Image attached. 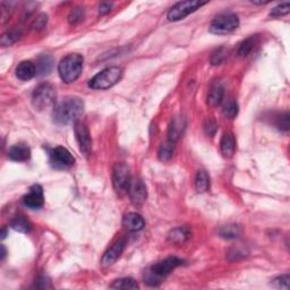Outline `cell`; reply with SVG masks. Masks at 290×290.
Here are the masks:
<instances>
[{"instance_id":"cell-30","label":"cell","mask_w":290,"mask_h":290,"mask_svg":"<svg viewBox=\"0 0 290 290\" xmlns=\"http://www.w3.org/2000/svg\"><path fill=\"white\" fill-rule=\"evenodd\" d=\"M289 12H290V3L288 1H286V2L280 3V5H278L277 7H274V8L271 10L270 16L280 17V16L287 15Z\"/></svg>"},{"instance_id":"cell-13","label":"cell","mask_w":290,"mask_h":290,"mask_svg":"<svg viewBox=\"0 0 290 290\" xmlns=\"http://www.w3.org/2000/svg\"><path fill=\"white\" fill-rule=\"evenodd\" d=\"M124 249H125V241L121 239V241L116 242L102 256V261H101V262H102V266H111V264H114L116 261L121 257L122 252H124Z\"/></svg>"},{"instance_id":"cell-23","label":"cell","mask_w":290,"mask_h":290,"mask_svg":"<svg viewBox=\"0 0 290 290\" xmlns=\"http://www.w3.org/2000/svg\"><path fill=\"white\" fill-rule=\"evenodd\" d=\"M173 150H175V143L173 142H170V141H168V142L161 144L160 147H159V151H158L159 160L162 161V162L169 161L172 157Z\"/></svg>"},{"instance_id":"cell-9","label":"cell","mask_w":290,"mask_h":290,"mask_svg":"<svg viewBox=\"0 0 290 290\" xmlns=\"http://www.w3.org/2000/svg\"><path fill=\"white\" fill-rule=\"evenodd\" d=\"M74 132L75 137L77 141L79 150L85 157L91 153V148H92V140H91V135L89 132V128L86 127L84 122L82 121H76L74 124Z\"/></svg>"},{"instance_id":"cell-38","label":"cell","mask_w":290,"mask_h":290,"mask_svg":"<svg viewBox=\"0 0 290 290\" xmlns=\"http://www.w3.org/2000/svg\"><path fill=\"white\" fill-rule=\"evenodd\" d=\"M111 7H112V3H108V2L101 3L100 7H99V14H101V15H104V14L109 13L110 12Z\"/></svg>"},{"instance_id":"cell-19","label":"cell","mask_w":290,"mask_h":290,"mask_svg":"<svg viewBox=\"0 0 290 290\" xmlns=\"http://www.w3.org/2000/svg\"><path fill=\"white\" fill-rule=\"evenodd\" d=\"M224 96V89L221 83H215L210 89L209 96H208V102L210 106L212 107H217L222 102Z\"/></svg>"},{"instance_id":"cell-29","label":"cell","mask_w":290,"mask_h":290,"mask_svg":"<svg viewBox=\"0 0 290 290\" xmlns=\"http://www.w3.org/2000/svg\"><path fill=\"white\" fill-rule=\"evenodd\" d=\"M21 33L16 30H12V31H7L5 34H2L1 36V45L3 47L6 46H12L13 43H15L18 39H20Z\"/></svg>"},{"instance_id":"cell-40","label":"cell","mask_w":290,"mask_h":290,"mask_svg":"<svg viewBox=\"0 0 290 290\" xmlns=\"http://www.w3.org/2000/svg\"><path fill=\"white\" fill-rule=\"evenodd\" d=\"M6 235H7V230H6V227H3V229H2V233H1V238H5V237H6Z\"/></svg>"},{"instance_id":"cell-39","label":"cell","mask_w":290,"mask_h":290,"mask_svg":"<svg viewBox=\"0 0 290 290\" xmlns=\"http://www.w3.org/2000/svg\"><path fill=\"white\" fill-rule=\"evenodd\" d=\"M1 260H3L5 259V256H6V248H5V246L3 245H1Z\"/></svg>"},{"instance_id":"cell-10","label":"cell","mask_w":290,"mask_h":290,"mask_svg":"<svg viewBox=\"0 0 290 290\" xmlns=\"http://www.w3.org/2000/svg\"><path fill=\"white\" fill-rule=\"evenodd\" d=\"M50 158H51V163L56 168H70L75 163V158L64 146L54 147L50 153Z\"/></svg>"},{"instance_id":"cell-18","label":"cell","mask_w":290,"mask_h":290,"mask_svg":"<svg viewBox=\"0 0 290 290\" xmlns=\"http://www.w3.org/2000/svg\"><path fill=\"white\" fill-rule=\"evenodd\" d=\"M221 153L223 154L224 158H231L235 153L236 150V141L235 137L231 133H226L222 136L220 142Z\"/></svg>"},{"instance_id":"cell-20","label":"cell","mask_w":290,"mask_h":290,"mask_svg":"<svg viewBox=\"0 0 290 290\" xmlns=\"http://www.w3.org/2000/svg\"><path fill=\"white\" fill-rule=\"evenodd\" d=\"M190 237H191V231L187 227L175 228V229H172L168 235L169 242H171L173 244H177V245L184 244V242H186Z\"/></svg>"},{"instance_id":"cell-4","label":"cell","mask_w":290,"mask_h":290,"mask_svg":"<svg viewBox=\"0 0 290 290\" xmlns=\"http://www.w3.org/2000/svg\"><path fill=\"white\" fill-rule=\"evenodd\" d=\"M122 70L121 67H108L101 71L89 82V86L93 90H108L117 84L121 79Z\"/></svg>"},{"instance_id":"cell-16","label":"cell","mask_w":290,"mask_h":290,"mask_svg":"<svg viewBox=\"0 0 290 290\" xmlns=\"http://www.w3.org/2000/svg\"><path fill=\"white\" fill-rule=\"evenodd\" d=\"M36 75V67L32 61L25 60L16 67V76L21 81H30Z\"/></svg>"},{"instance_id":"cell-36","label":"cell","mask_w":290,"mask_h":290,"mask_svg":"<svg viewBox=\"0 0 290 290\" xmlns=\"http://www.w3.org/2000/svg\"><path fill=\"white\" fill-rule=\"evenodd\" d=\"M83 18V10L81 8H75L72 10L70 15V22L71 23H77L78 21H81Z\"/></svg>"},{"instance_id":"cell-14","label":"cell","mask_w":290,"mask_h":290,"mask_svg":"<svg viewBox=\"0 0 290 290\" xmlns=\"http://www.w3.org/2000/svg\"><path fill=\"white\" fill-rule=\"evenodd\" d=\"M186 129V119L184 117H175L170 122L169 129H168V137L170 142L176 143Z\"/></svg>"},{"instance_id":"cell-26","label":"cell","mask_w":290,"mask_h":290,"mask_svg":"<svg viewBox=\"0 0 290 290\" xmlns=\"http://www.w3.org/2000/svg\"><path fill=\"white\" fill-rule=\"evenodd\" d=\"M110 287L114 289H139L140 286L132 278H121L115 280Z\"/></svg>"},{"instance_id":"cell-8","label":"cell","mask_w":290,"mask_h":290,"mask_svg":"<svg viewBox=\"0 0 290 290\" xmlns=\"http://www.w3.org/2000/svg\"><path fill=\"white\" fill-rule=\"evenodd\" d=\"M132 176H130L129 168L125 163H116L114 172H112V185L116 192L118 193H125L128 191Z\"/></svg>"},{"instance_id":"cell-24","label":"cell","mask_w":290,"mask_h":290,"mask_svg":"<svg viewBox=\"0 0 290 290\" xmlns=\"http://www.w3.org/2000/svg\"><path fill=\"white\" fill-rule=\"evenodd\" d=\"M242 233L241 227L237 226V224H227V226H223L220 228L219 235L222 238L226 239H234L237 238Z\"/></svg>"},{"instance_id":"cell-17","label":"cell","mask_w":290,"mask_h":290,"mask_svg":"<svg viewBox=\"0 0 290 290\" xmlns=\"http://www.w3.org/2000/svg\"><path fill=\"white\" fill-rule=\"evenodd\" d=\"M8 157L13 161L23 162L27 161L31 158V150L26 144H16L13 147H10L8 152Z\"/></svg>"},{"instance_id":"cell-2","label":"cell","mask_w":290,"mask_h":290,"mask_svg":"<svg viewBox=\"0 0 290 290\" xmlns=\"http://www.w3.org/2000/svg\"><path fill=\"white\" fill-rule=\"evenodd\" d=\"M83 63L84 59L79 53H70L64 57L58 66V72L63 82L66 84L75 82L82 74Z\"/></svg>"},{"instance_id":"cell-25","label":"cell","mask_w":290,"mask_h":290,"mask_svg":"<svg viewBox=\"0 0 290 290\" xmlns=\"http://www.w3.org/2000/svg\"><path fill=\"white\" fill-rule=\"evenodd\" d=\"M256 43H257V35L249 36L248 39H246L245 41L242 43L241 47H239V49H238L239 56H242V57L248 56V54L253 51V49L255 48Z\"/></svg>"},{"instance_id":"cell-27","label":"cell","mask_w":290,"mask_h":290,"mask_svg":"<svg viewBox=\"0 0 290 290\" xmlns=\"http://www.w3.org/2000/svg\"><path fill=\"white\" fill-rule=\"evenodd\" d=\"M10 226H12V228L14 230L18 231V233H28L31 229V224L28 221L25 219L24 217H17L15 218L12 221V223H10Z\"/></svg>"},{"instance_id":"cell-21","label":"cell","mask_w":290,"mask_h":290,"mask_svg":"<svg viewBox=\"0 0 290 290\" xmlns=\"http://www.w3.org/2000/svg\"><path fill=\"white\" fill-rule=\"evenodd\" d=\"M53 67V58L50 54H43L38 59L36 64V74L40 76L48 75L52 71Z\"/></svg>"},{"instance_id":"cell-22","label":"cell","mask_w":290,"mask_h":290,"mask_svg":"<svg viewBox=\"0 0 290 290\" xmlns=\"http://www.w3.org/2000/svg\"><path fill=\"white\" fill-rule=\"evenodd\" d=\"M210 188V177L204 170H199L195 177V190L198 193H204Z\"/></svg>"},{"instance_id":"cell-11","label":"cell","mask_w":290,"mask_h":290,"mask_svg":"<svg viewBox=\"0 0 290 290\" xmlns=\"http://www.w3.org/2000/svg\"><path fill=\"white\" fill-rule=\"evenodd\" d=\"M127 192H128L129 198L134 205H141L146 201V197H147L146 186H145L143 181L139 178L130 180L128 191Z\"/></svg>"},{"instance_id":"cell-34","label":"cell","mask_w":290,"mask_h":290,"mask_svg":"<svg viewBox=\"0 0 290 290\" xmlns=\"http://www.w3.org/2000/svg\"><path fill=\"white\" fill-rule=\"evenodd\" d=\"M224 57H226V53H224V49L223 48L217 49L216 52L213 53L212 57H211L212 65H220L223 61Z\"/></svg>"},{"instance_id":"cell-7","label":"cell","mask_w":290,"mask_h":290,"mask_svg":"<svg viewBox=\"0 0 290 290\" xmlns=\"http://www.w3.org/2000/svg\"><path fill=\"white\" fill-rule=\"evenodd\" d=\"M206 2L198 1V0H188V1H180L176 3L175 6H172V8L168 12L169 21L177 22L180 20H184L185 17L190 15V14L194 13L195 10H197L199 7L204 6Z\"/></svg>"},{"instance_id":"cell-35","label":"cell","mask_w":290,"mask_h":290,"mask_svg":"<svg viewBox=\"0 0 290 290\" xmlns=\"http://www.w3.org/2000/svg\"><path fill=\"white\" fill-rule=\"evenodd\" d=\"M204 130H205L206 135H209V136L215 135V134L217 133V130H218V125L216 124V121H212V119H209V121H206L205 125H204Z\"/></svg>"},{"instance_id":"cell-15","label":"cell","mask_w":290,"mask_h":290,"mask_svg":"<svg viewBox=\"0 0 290 290\" xmlns=\"http://www.w3.org/2000/svg\"><path fill=\"white\" fill-rule=\"evenodd\" d=\"M122 223H124L126 229L129 231H140L142 230L145 226V221L143 219V217L135 212L127 213L124 217Z\"/></svg>"},{"instance_id":"cell-1","label":"cell","mask_w":290,"mask_h":290,"mask_svg":"<svg viewBox=\"0 0 290 290\" xmlns=\"http://www.w3.org/2000/svg\"><path fill=\"white\" fill-rule=\"evenodd\" d=\"M84 111V103L77 97H68L58 102L53 109V121L59 125L78 121Z\"/></svg>"},{"instance_id":"cell-12","label":"cell","mask_w":290,"mask_h":290,"mask_svg":"<svg viewBox=\"0 0 290 290\" xmlns=\"http://www.w3.org/2000/svg\"><path fill=\"white\" fill-rule=\"evenodd\" d=\"M23 203L25 206L30 209H40L45 204V196H43V190L40 185H33L28 191V193L23 197Z\"/></svg>"},{"instance_id":"cell-28","label":"cell","mask_w":290,"mask_h":290,"mask_svg":"<svg viewBox=\"0 0 290 290\" xmlns=\"http://www.w3.org/2000/svg\"><path fill=\"white\" fill-rule=\"evenodd\" d=\"M222 111H223V115L226 116V117L235 118L238 114V104H237V102H236V101L233 100V99L228 100L227 102L224 103Z\"/></svg>"},{"instance_id":"cell-33","label":"cell","mask_w":290,"mask_h":290,"mask_svg":"<svg viewBox=\"0 0 290 290\" xmlns=\"http://www.w3.org/2000/svg\"><path fill=\"white\" fill-rule=\"evenodd\" d=\"M46 25H47V15L46 14H41V15H39L34 20L33 24H32V28L36 31H40L42 30Z\"/></svg>"},{"instance_id":"cell-31","label":"cell","mask_w":290,"mask_h":290,"mask_svg":"<svg viewBox=\"0 0 290 290\" xmlns=\"http://www.w3.org/2000/svg\"><path fill=\"white\" fill-rule=\"evenodd\" d=\"M275 125L280 130H285L287 132L289 129V114L288 112H285V114L279 115L277 119H275Z\"/></svg>"},{"instance_id":"cell-32","label":"cell","mask_w":290,"mask_h":290,"mask_svg":"<svg viewBox=\"0 0 290 290\" xmlns=\"http://www.w3.org/2000/svg\"><path fill=\"white\" fill-rule=\"evenodd\" d=\"M274 287L281 288V289H288L289 288V274H284L280 275V277L275 278L273 281H272Z\"/></svg>"},{"instance_id":"cell-5","label":"cell","mask_w":290,"mask_h":290,"mask_svg":"<svg viewBox=\"0 0 290 290\" xmlns=\"http://www.w3.org/2000/svg\"><path fill=\"white\" fill-rule=\"evenodd\" d=\"M56 89L50 83H42L32 94V104L38 110H45L56 103Z\"/></svg>"},{"instance_id":"cell-3","label":"cell","mask_w":290,"mask_h":290,"mask_svg":"<svg viewBox=\"0 0 290 290\" xmlns=\"http://www.w3.org/2000/svg\"><path fill=\"white\" fill-rule=\"evenodd\" d=\"M183 263L184 261L176 256L167 257V259L162 260L160 262L155 263L154 266H151V270L146 275V278H145V281L150 286H158L161 282V278L168 275L170 272H172L176 267L180 266Z\"/></svg>"},{"instance_id":"cell-37","label":"cell","mask_w":290,"mask_h":290,"mask_svg":"<svg viewBox=\"0 0 290 290\" xmlns=\"http://www.w3.org/2000/svg\"><path fill=\"white\" fill-rule=\"evenodd\" d=\"M36 287L41 288V289H47V288L51 287V285H50V281H49L48 278L40 277L38 279V281H36Z\"/></svg>"},{"instance_id":"cell-6","label":"cell","mask_w":290,"mask_h":290,"mask_svg":"<svg viewBox=\"0 0 290 290\" xmlns=\"http://www.w3.org/2000/svg\"><path fill=\"white\" fill-rule=\"evenodd\" d=\"M239 26V18L235 14H221L212 21L210 32L213 34H228Z\"/></svg>"}]
</instances>
